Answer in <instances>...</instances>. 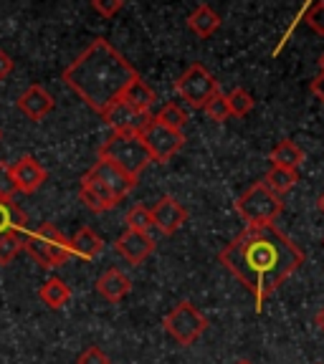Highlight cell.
<instances>
[{"label":"cell","instance_id":"6da1fadb","mask_svg":"<svg viewBox=\"0 0 324 364\" xmlns=\"http://www.w3.org/2000/svg\"><path fill=\"white\" fill-rule=\"evenodd\" d=\"M218 261L251 291L256 311H261L268 296L304 266V250L284 230L266 223L246 225L218 253Z\"/></svg>","mask_w":324,"mask_h":364},{"label":"cell","instance_id":"7a4b0ae2","mask_svg":"<svg viewBox=\"0 0 324 364\" xmlns=\"http://www.w3.org/2000/svg\"><path fill=\"white\" fill-rule=\"evenodd\" d=\"M137 76V68L107 38H94L63 68V84L97 114L120 102Z\"/></svg>","mask_w":324,"mask_h":364},{"label":"cell","instance_id":"3957f363","mask_svg":"<svg viewBox=\"0 0 324 364\" xmlns=\"http://www.w3.org/2000/svg\"><path fill=\"white\" fill-rule=\"evenodd\" d=\"M23 250L38 263L41 268H61L71 258V243L66 235L53 228L51 223H43L36 230H26L23 235Z\"/></svg>","mask_w":324,"mask_h":364},{"label":"cell","instance_id":"277c9868","mask_svg":"<svg viewBox=\"0 0 324 364\" xmlns=\"http://www.w3.org/2000/svg\"><path fill=\"white\" fill-rule=\"evenodd\" d=\"M99 159L112 162L114 167H120L122 172H127L132 180H140L145 167L152 162V157H150V152L145 149V144L140 142V136L120 134V132H112V136L99 147Z\"/></svg>","mask_w":324,"mask_h":364},{"label":"cell","instance_id":"5b68a950","mask_svg":"<svg viewBox=\"0 0 324 364\" xmlns=\"http://www.w3.org/2000/svg\"><path fill=\"white\" fill-rule=\"evenodd\" d=\"M236 213H239L249 225H266V223H273L284 213V198L273 195L263 182H254V185L236 200Z\"/></svg>","mask_w":324,"mask_h":364},{"label":"cell","instance_id":"8992f818","mask_svg":"<svg viewBox=\"0 0 324 364\" xmlns=\"http://www.w3.org/2000/svg\"><path fill=\"white\" fill-rule=\"evenodd\" d=\"M165 331L182 347H190L208 329V318L198 311L193 301H180L167 311L165 321H162Z\"/></svg>","mask_w":324,"mask_h":364},{"label":"cell","instance_id":"52a82bcc","mask_svg":"<svg viewBox=\"0 0 324 364\" xmlns=\"http://www.w3.org/2000/svg\"><path fill=\"white\" fill-rule=\"evenodd\" d=\"M175 91L177 97H182V102L193 109H203L205 102L216 94L218 81L216 76L203 66V63H193V66L185 68V74L175 81Z\"/></svg>","mask_w":324,"mask_h":364},{"label":"cell","instance_id":"ba28073f","mask_svg":"<svg viewBox=\"0 0 324 364\" xmlns=\"http://www.w3.org/2000/svg\"><path fill=\"white\" fill-rule=\"evenodd\" d=\"M137 136H140V142H142L145 149L150 152L152 162H170L182 149V144H185V134H182V132L170 129V127L160 124V122H155V119H150L147 124H145V129Z\"/></svg>","mask_w":324,"mask_h":364},{"label":"cell","instance_id":"9c48e42d","mask_svg":"<svg viewBox=\"0 0 324 364\" xmlns=\"http://www.w3.org/2000/svg\"><path fill=\"white\" fill-rule=\"evenodd\" d=\"M102 119L112 127V132H120V134H140L152 117L145 112H137L135 107H130V104L120 99V102H114L112 107L102 114Z\"/></svg>","mask_w":324,"mask_h":364},{"label":"cell","instance_id":"30bf717a","mask_svg":"<svg viewBox=\"0 0 324 364\" xmlns=\"http://www.w3.org/2000/svg\"><path fill=\"white\" fill-rule=\"evenodd\" d=\"M150 215H152V228H157L162 235L177 233L182 228V223L188 220V210H185L172 195H162V198L150 208Z\"/></svg>","mask_w":324,"mask_h":364},{"label":"cell","instance_id":"8fae6325","mask_svg":"<svg viewBox=\"0 0 324 364\" xmlns=\"http://www.w3.org/2000/svg\"><path fill=\"white\" fill-rule=\"evenodd\" d=\"M11 175H13V182H16L18 193L33 195V193H38V190L43 188V182H46V177H48V172H46V167L41 165L36 157H31V154H23L18 162H13V165H11Z\"/></svg>","mask_w":324,"mask_h":364},{"label":"cell","instance_id":"7c38bea8","mask_svg":"<svg viewBox=\"0 0 324 364\" xmlns=\"http://www.w3.org/2000/svg\"><path fill=\"white\" fill-rule=\"evenodd\" d=\"M114 250L125 258L132 266H140L155 253V238L150 233H140V230H125V233L117 238Z\"/></svg>","mask_w":324,"mask_h":364},{"label":"cell","instance_id":"4fadbf2b","mask_svg":"<svg viewBox=\"0 0 324 364\" xmlns=\"http://www.w3.org/2000/svg\"><path fill=\"white\" fill-rule=\"evenodd\" d=\"M89 175L97 177V180L102 182L104 188H107L114 198L120 200V203L132 193V190H135V185H137V180H132L127 172H122L120 167H114L112 162H107V159H99L97 165L89 170Z\"/></svg>","mask_w":324,"mask_h":364},{"label":"cell","instance_id":"5bb4252c","mask_svg":"<svg viewBox=\"0 0 324 364\" xmlns=\"http://www.w3.org/2000/svg\"><path fill=\"white\" fill-rule=\"evenodd\" d=\"M79 198L91 213H107V210H112V208H117V205H120V200L114 198V195L104 188L97 177H91L89 172L81 177Z\"/></svg>","mask_w":324,"mask_h":364},{"label":"cell","instance_id":"9a60e30c","mask_svg":"<svg viewBox=\"0 0 324 364\" xmlns=\"http://www.w3.org/2000/svg\"><path fill=\"white\" fill-rule=\"evenodd\" d=\"M16 104H18V109H21V114H26L31 122H41L43 117H48V114L53 112V107H56L51 94L38 84L28 86V89L23 91Z\"/></svg>","mask_w":324,"mask_h":364},{"label":"cell","instance_id":"2e32d148","mask_svg":"<svg viewBox=\"0 0 324 364\" xmlns=\"http://www.w3.org/2000/svg\"><path fill=\"white\" fill-rule=\"evenodd\" d=\"M132 291V281L127 273H122L120 268H107L97 279V294L102 299H107L109 304L122 301L127 294Z\"/></svg>","mask_w":324,"mask_h":364},{"label":"cell","instance_id":"e0dca14e","mask_svg":"<svg viewBox=\"0 0 324 364\" xmlns=\"http://www.w3.org/2000/svg\"><path fill=\"white\" fill-rule=\"evenodd\" d=\"M68 243H71V256H79L84 261H94V258L102 256L104 250V240L91 228H79Z\"/></svg>","mask_w":324,"mask_h":364},{"label":"cell","instance_id":"ac0fdd59","mask_svg":"<svg viewBox=\"0 0 324 364\" xmlns=\"http://www.w3.org/2000/svg\"><path fill=\"white\" fill-rule=\"evenodd\" d=\"M268 162H271V167H284V170L296 172L304 162V152L294 139H281V142L268 152Z\"/></svg>","mask_w":324,"mask_h":364},{"label":"cell","instance_id":"d6986e66","mask_svg":"<svg viewBox=\"0 0 324 364\" xmlns=\"http://www.w3.org/2000/svg\"><path fill=\"white\" fill-rule=\"evenodd\" d=\"M188 26L195 36H200V38H211V36L221 28V16H218L211 6H205L203 3V6H198L188 16Z\"/></svg>","mask_w":324,"mask_h":364},{"label":"cell","instance_id":"ffe728a7","mask_svg":"<svg viewBox=\"0 0 324 364\" xmlns=\"http://www.w3.org/2000/svg\"><path fill=\"white\" fill-rule=\"evenodd\" d=\"M38 299L46 304L48 309H53V311H58V309H63L68 304V299H71V289H68L66 284H63L61 279H56V276H51L48 281H43L38 289Z\"/></svg>","mask_w":324,"mask_h":364},{"label":"cell","instance_id":"44dd1931","mask_svg":"<svg viewBox=\"0 0 324 364\" xmlns=\"http://www.w3.org/2000/svg\"><path fill=\"white\" fill-rule=\"evenodd\" d=\"M122 102H127L130 107H135L137 112H145L150 114V109L155 107V102H157V97H155V91L150 89L147 84H145L140 76H137L135 81H132L130 86H127V91L122 94Z\"/></svg>","mask_w":324,"mask_h":364},{"label":"cell","instance_id":"7402d4cb","mask_svg":"<svg viewBox=\"0 0 324 364\" xmlns=\"http://www.w3.org/2000/svg\"><path fill=\"white\" fill-rule=\"evenodd\" d=\"M26 213L13 200H0V235L26 233Z\"/></svg>","mask_w":324,"mask_h":364},{"label":"cell","instance_id":"603a6c76","mask_svg":"<svg viewBox=\"0 0 324 364\" xmlns=\"http://www.w3.org/2000/svg\"><path fill=\"white\" fill-rule=\"evenodd\" d=\"M261 182L266 185L268 190H271L273 195L284 198V195H289L291 190L296 188V182H299V175H296L294 170H284V167H271V170L266 172V177H263Z\"/></svg>","mask_w":324,"mask_h":364},{"label":"cell","instance_id":"cb8c5ba5","mask_svg":"<svg viewBox=\"0 0 324 364\" xmlns=\"http://www.w3.org/2000/svg\"><path fill=\"white\" fill-rule=\"evenodd\" d=\"M152 119L160 122V124L170 127V129H175V132H182V127L188 124V112H185L182 107H177V104L170 102V104H165V107L160 109Z\"/></svg>","mask_w":324,"mask_h":364},{"label":"cell","instance_id":"d4e9b609","mask_svg":"<svg viewBox=\"0 0 324 364\" xmlns=\"http://www.w3.org/2000/svg\"><path fill=\"white\" fill-rule=\"evenodd\" d=\"M226 102H228V112H231V117H246V114H251V109H254V97H251L246 89H234L231 94H226Z\"/></svg>","mask_w":324,"mask_h":364},{"label":"cell","instance_id":"484cf974","mask_svg":"<svg viewBox=\"0 0 324 364\" xmlns=\"http://www.w3.org/2000/svg\"><path fill=\"white\" fill-rule=\"evenodd\" d=\"M23 235L26 233L0 235V266H8L11 261H16V256L23 250Z\"/></svg>","mask_w":324,"mask_h":364},{"label":"cell","instance_id":"4316f807","mask_svg":"<svg viewBox=\"0 0 324 364\" xmlns=\"http://www.w3.org/2000/svg\"><path fill=\"white\" fill-rule=\"evenodd\" d=\"M125 223H127V230L150 233V228H152V215H150V208H145V205H135V208H130Z\"/></svg>","mask_w":324,"mask_h":364},{"label":"cell","instance_id":"83f0119b","mask_svg":"<svg viewBox=\"0 0 324 364\" xmlns=\"http://www.w3.org/2000/svg\"><path fill=\"white\" fill-rule=\"evenodd\" d=\"M203 112L211 117L213 122H218V124H223V122L231 119V112H228V102H226V94L223 91H216L208 102H205Z\"/></svg>","mask_w":324,"mask_h":364},{"label":"cell","instance_id":"f1b7e54d","mask_svg":"<svg viewBox=\"0 0 324 364\" xmlns=\"http://www.w3.org/2000/svg\"><path fill=\"white\" fill-rule=\"evenodd\" d=\"M16 193L18 190L11 175V165H8V162H0V200H13Z\"/></svg>","mask_w":324,"mask_h":364},{"label":"cell","instance_id":"f546056e","mask_svg":"<svg viewBox=\"0 0 324 364\" xmlns=\"http://www.w3.org/2000/svg\"><path fill=\"white\" fill-rule=\"evenodd\" d=\"M91 8L102 18H114L125 8V0H91Z\"/></svg>","mask_w":324,"mask_h":364},{"label":"cell","instance_id":"4dcf8cb0","mask_svg":"<svg viewBox=\"0 0 324 364\" xmlns=\"http://www.w3.org/2000/svg\"><path fill=\"white\" fill-rule=\"evenodd\" d=\"M76 364H112L107 357V352H104L102 347H86L84 352L79 354V359H76Z\"/></svg>","mask_w":324,"mask_h":364},{"label":"cell","instance_id":"1f68e13d","mask_svg":"<svg viewBox=\"0 0 324 364\" xmlns=\"http://www.w3.org/2000/svg\"><path fill=\"white\" fill-rule=\"evenodd\" d=\"M307 23L314 33L324 36V0H319L317 6H312L307 11Z\"/></svg>","mask_w":324,"mask_h":364},{"label":"cell","instance_id":"d6a6232c","mask_svg":"<svg viewBox=\"0 0 324 364\" xmlns=\"http://www.w3.org/2000/svg\"><path fill=\"white\" fill-rule=\"evenodd\" d=\"M11 74H13V58L0 48V81L8 79Z\"/></svg>","mask_w":324,"mask_h":364},{"label":"cell","instance_id":"836d02e7","mask_svg":"<svg viewBox=\"0 0 324 364\" xmlns=\"http://www.w3.org/2000/svg\"><path fill=\"white\" fill-rule=\"evenodd\" d=\"M312 94L322 102V107H324V74H319L312 79Z\"/></svg>","mask_w":324,"mask_h":364},{"label":"cell","instance_id":"e575fe53","mask_svg":"<svg viewBox=\"0 0 324 364\" xmlns=\"http://www.w3.org/2000/svg\"><path fill=\"white\" fill-rule=\"evenodd\" d=\"M314 324H317V329L324 334V306L319 309V311H317V316H314Z\"/></svg>","mask_w":324,"mask_h":364},{"label":"cell","instance_id":"d590c367","mask_svg":"<svg viewBox=\"0 0 324 364\" xmlns=\"http://www.w3.org/2000/svg\"><path fill=\"white\" fill-rule=\"evenodd\" d=\"M317 208H319V213H324V193L319 195V200H317Z\"/></svg>","mask_w":324,"mask_h":364},{"label":"cell","instance_id":"8d00e7d4","mask_svg":"<svg viewBox=\"0 0 324 364\" xmlns=\"http://www.w3.org/2000/svg\"><path fill=\"white\" fill-rule=\"evenodd\" d=\"M319 71H322V74H324V53H322V56H319Z\"/></svg>","mask_w":324,"mask_h":364},{"label":"cell","instance_id":"74e56055","mask_svg":"<svg viewBox=\"0 0 324 364\" xmlns=\"http://www.w3.org/2000/svg\"><path fill=\"white\" fill-rule=\"evenodd\" d=\"M234 364H254L251 359H239V362H234Z\"/></svg>","mask_w":324,"mask_h":364},{"label":"cell","instance_id":"f35d334b","mask_svg":"<svg viewBox=\"0 0 324 364\" xmlns=\"http://www.w3.org/2000/svg\"><path fill=\"white\" fill-rule=\"evenodd\" d=\"M0 139H3V132H0Z\"/></svg>","mask_w":324,"mask_h":364}]
</instances>
